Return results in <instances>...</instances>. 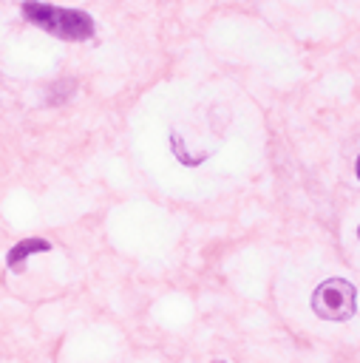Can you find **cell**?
Listing matches in <instances>:
<instances>
[{
	"mask_svg": "<svg viewBox=\"0 0 360 363\" xmlns=\"http://www.w3.org/2000/svg\"><path fill=\"white\" fill-rule=\"evenodd\" d=\"M357 238H360V227H357Z\"/></svg>",
	"mask_w": 360,
	"mask_h": 363,
	"instance_id": "obj_5",
	"label": "cell"
},
{
	"mask_svg": "<svg viewBox=\"0 0 360 363\" xmlns=\"http://www.w3.org/2000/svg\"><path fill=\"white\" fill-rule=\"evenodd\" d=\"M23 14L37 28H43V31H48L54 37L71 40V43H79V40L94 37V20H91V14L77 11V9H60V6L43 3V0H26L23 3Z\"/></svg>",
	"mask_w": 360,
	"mask_h": 363,
	"instance_id": "obj_1",
	"label": "cell"
},
{
	"mask_svg": "<svg viewBox=\"0 0 360 363\" xmlns=\"http://www.w3.org/2000/svg\"><path fill=\"white\" fill-rule=\"evenodd\" d=\"M357 309V292L346 278H329L312 292V312L323 320H349Z\"/></svg>",
	"mask_w": 360,
	"mask_h": 363,
	"instance_id": "obj_2",
	"label": "cell"
},
{
	"mask_svg": "<svg viewBox=\"0 0 360 363\" xmlns=\"http://www.w3.org/2000/svg\"><path fill=\"white\" fill-rule=\"evenodd\" d=\"M354 170H357V179H360V156H357V167Z\"/></svg>",
	"mask_w": 360,
	"mask_h": 363,
	"instance_id": "obj_4",
	"label": "cell"
},
{
	"mask_svg": "<svg viewBox=\"0 0 360 363\" xmlns=\"http://www.w3.org/2000/svg\"><path fill=\"white\" fill-rule=\"evenodd\" d=\"M48 250H51L48 241H43V238H26V241H20V244H14L9 250L6 264H9V269H20L31 252H48Z\"/></svg>",
	"mask_w": 360,
	"mask_h": 363,
	"instance_id": "obj_3",
	"label": "cell"
}]
</instances>
